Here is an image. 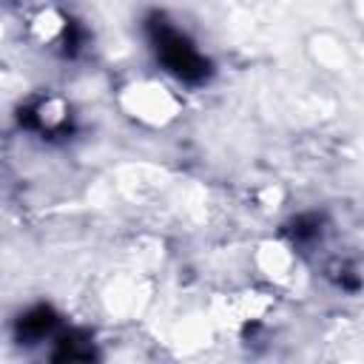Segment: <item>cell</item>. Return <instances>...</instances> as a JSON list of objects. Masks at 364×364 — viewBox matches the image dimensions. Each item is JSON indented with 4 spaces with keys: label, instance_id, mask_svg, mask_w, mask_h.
Returning <instances> with one entry per match:
<instances>
[{
    "label": "cell",
    "instance_id": "6da1fadb",
    "mask_svg": "<svg viewBox=\"0 0 364 364\" xmlns=\"http://www.w3.org/2000/svg\"><path fill=\"white\" fill-rule=\"evenodd\" d=\"M148 28H151V40H154V46H156V54L162 57V63H165L173 74L185 77V80H199V77L208 71V65H205V60L196 54V48H193L179 31H173L162 17H154Z\"/></svg>",
    "mask_w": 364,
    "mask_h": 364
},
{
    "label": "cell",
    "instance_id": "7a4b0ae2",
    "mask_svg": "<svg viewBox=\"0 0 364 364\" xmlns=\"http://www.w3.org/2000/svg\"><path fill=\"white\" fill-rule=\"evenodd\" d=\"M51 324H54V313H51L48 307H37V310H31V313L20 321V333L28 336V338H37V336L48 333Z\"/></svg>",
    "mask_w": 364,
    "mask_h": 364
}]
</instances>
